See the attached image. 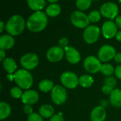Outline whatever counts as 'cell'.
I'll return each mask as SVG.
<instances>
[{
  "mask_svg": "<svg viewBox=\"0 0 121 121\" xmlns=\"http://www.w3.org/2000/svg\"><path fill=\"white\" fill-rule=\"evenodd\" d=\"M48 16L42 11H35L32 14L26 21L27 29L33 33L43 31L48 25Z\"/></svg>",
  "mask_w": 121,
  "mask_h": 121,
  "instance_id": "cell-1",
  "label": "cell"
},
{
  "mask_svg": "<svg viewBox=\"0 0 121 121\" xmlns=\"http://www.w3.org/2000/svg\"><path fill=\"white\" fill-rule=\"evenodd\" d=\"M26 23L22 16L16 14L9 18L6 24V31L12 36L20 35L24 30Z\"/></svg>",
  "mask_w": 121,
  "mask_h": 121,
  "instance_id": "cell-2",
  "label": "cell"
},
{
  "mask_svg": "<svg viewBox=\"0 0 121 121\" xmlns=\"http://www.w3.org/2000/svg\"><path fill=\"white\" fill-rule=\"evenodd\" d=\"M13 81L21 89L29 90L33 84V77L29 71L24 68L18 69L13 73Z\"/></svg>",
  "mask_w": 121,
  "mask_h": 121,
  "instance_id": "cell-3",
  "label": "cell"
},
{
  "mask_svg": "<svg viewBox=\"0 0 121 121\" xmlns=\"http://www.w3.org/2000/svg\"><path fill=\"white\" fill-rule=\"evenodd\" d=\"M70 20L72 24L75 27L79 29H86L90 24L88 16L79 10L74 11L72 13Z\"/></svg>",
  "mask_w": 121,
  "mask_h": 121,
  "instance_id": "cell-4",
  "label": "cell"
},
{
  "mask_svg": "<svg viewBox=\"0 0 121 121\" xmlns=\"http://www.w3.org/2000/svg\"><path fill=\"white\" fill-rule=\"evenodd\" d=\"M21 66L27 71L35 69L39 63V58L37 54L30 52L24 54L20 59Z\"/></svg>",
  "mask_w": 121,
  "mask_h": 121,
  "instance_id": "cell-5",
  "label": "cell"
},
{
  "mask_svg": "<svg viewBox=\"0 0 121 121\" xmlns=\"http://www.w3.org/2000/svg\"><path fill=\"white\" fill-rule=\"evenodd\" d=\"M79 77L76 73L72 71H65L62 73L60 76V81L62 85L69 89L76 88L79 84Z\"/></svg>",
  "mask_w": 121,
  "mask_h": 121,
  "instance_id": "cell-6",
  "label": "cell"
},
{
  "mask_svg": "<svg viewBox=\"0 0 121 121\" xmlns=\"http://www.w3.org/2000/svg\"><path fill=\"white\" fill-rule=\"evenodd\" d=\"M67 99V92L63 86L56 85L51 91V100L52 101L57 105L64 104Z\"/></svg>",
  "mask_w": 121,
  "mask_h": 121,
  "instance_id": "cell-7",
  "label": "cell"
},
{
  "mask_svg": "<svg viewBox=\"0 0 121 121\" xmlns=\"http://www.w3.org/2000/svg\"><path fill=\"white\" fill-rule=\"evenodd\" d=\"M102 62L99 59L98 57L94 56H89L84 61V68L89 73H96L101 71L102 67Z\"/></svg>",
  "mask_w": 121,
  "mask_h": 121,
  "instance_id": "cell-8",
  "label": "cell"
},
{
  "mask_svg": "<svg viewBox=\"0 0 121 121\" xmlns=\"http://www.w3.org/2000/svg\"><path fill=\"white\" fill-rule=\"evenodd\" d=\"M99 11L104 17L112 21L118 16L119 8L118 6L113 2H106L101 5Z\"/></svg>",
  "mask_w": 121,
  "mask_h": 121,
  "instance_id": "cell-9",
  "label": "cell"
},
{
  "mask_svg": "<svg viewBox=\"0 0 121 121\" xmlns=\"http://www.w3.org/2000/svg\"><path fill=\"white\" fill-rule=\"evenodd\" d=\"M101 29L94 25L88 26L83 32V39L88 44H93L96 43L100 36Z\"/></svg>",
  "mask_w": 121,
  "mask_h": 121,
  "instance_id": "cell-10",
  "label": "cell"
},
{
  "mask_svg": "<svg viewBox=\"0 0 121 121\" xmlns=\"http://www.w3.org/2000/svg\"><path fill=\"white\" fill-rule=\"evenodd\" d=\"M116 54V49L111 45L106 44L102 46L98 52V58L103 63H107L113 59Z\"/></svg>",
  "mask_w": 121,
  "mask_h": 121,
  "instance_id": "cell-11",
  "label": "cell"
},
{
  "mask_svg": "<svg viewBox=\"0 0 121 121\" xmlns=\"http://www.w3.org/2000/svg\"><path fill=\"white\" fill-rule=\"evenodd\" d=\"M65 56V49L60 46H52L46 52L47 59L52 63L60 61Z\"/></svg>",
  "mask_w": 121,
  "mask_h": 121,
  "instance_id": "cell-12",
  "label": "cell"
},
{
  "mask_svg": "<svg viewBox=\"0 0 121 121\" xmlns=\"http://www.w3.org/2000/svg\"><path fill=\"white\" fill-rule=\"evenodd\" d=\"M118 26H116V23L111 20L105 21L101 28L102 34L104 38L107 39H111L113 37H116L118 33Z\"/></svg>",
  "mask_w": 121,
  "mask_h": 121,
  "instance_id": "cell-13",
  "label": "cell"
},
{
  "mask_svg": "<svg viewBox=\"0 0 121 121\" xmlns=\"http://www.w3.org/2000/svg\"><path fill=\"white\" fill-rule=\"evenodd\" d=\"M65 56L67 61L71 64H77L81 60L80 53L72 46H67L65 48Z\"/></svg>",
  "mask_w": 121,
  "mask_h": 121,
  "instance_id": "cell-14",
  "label": "cell"
},
{
  "mask_svg": "<svg viewBox=\"0 0 121 121\" xmlns=\"http://www.w3.org/2000/svg\"><path fill=\"white\" fill-rule=\"evenodd\" d=\"M21 99L24 105L33 106L38 101L39 94L36 91L29 89L23 92Z\"/></svg>",
  "mask_w": 121,
  "mask_h": 121,
  "instance_id": "cell-15",
  "label": "cell"
},
{
  "mask_svg": "<svg viewBox=\"0 0 121 121\" xmlns=\"http://www.w3.org/2000/svg\"><path fill=\"white\" fill-rule=\"evenodd\" d=\"M106 111L105 108L99 106L95 107L91 112L90 118L91 121H104L106 118Z\"/></svg>",
  "mask_w": 121,
  "mask_h": 121,
  "instance_id": "cell-16",
  "label": "cell"
},
{
  "mask_svg": "<svg viewBox=\"0 0 121 121\" xmlns=\"http://www.w3.org/2000/svg\"><path fill=\"white\" fill-rule=\"evenodd\" d=\"M15 39L13 36L9 34H3L0 36V49L9 50L13 47Z\"/></svg>",
  "mask_w": 121,
  "mask_h": 121,
  "instance_id": "cell-17",
  "label": "cell"
},
{
  "mask_svg": "<svg viewBox=\"0 0 121 121\" xmlns=\"http://www.w3.org/2000/svg\"><path fill=\"white\" fill-rule=\"evenodd\" d=\"M2 66L4 71H6L8 74H13L17 71V63L12 58H6L2 62Z\"/></svg>",
  "mask_w": 121,
  "mask_h": 121,
  "instance_id": "cell-18",
  "label": "cell"
},
{
  "mask_svg": "<svg viewBox=\"0 0 121 121\" xmlns=\"http://www.w3.org/2000/svg\"><path fill=\"white\" fill-rule=\"evenodd\" d=\"M39 114L44 118H51L55 115V109L50 104H45L41 106L38 110Z\"/></svg>",
  "mask_w": 121,
  "mask_h": 121,
  "instance_id": "cell-19",
  "label": "cell"
},
{
  "mask_svg": "<svg viewBox=\"0 0 121 121\" xmlns=\"http://www.w3.org/2000/svg\"><path fill=\"white\" fill-rule=\"evenodd\" d=\"M110 103L116 107L120 108L121 107V89L114 88L111 94L110 95Z\"/></svg>",
  "mask_w": 121,
  "mask_h": 121,
  "instance_id": "cell-20",
  "label": "cell"
},
{
  "mask_svg": "<svg viewBox=\"0 0 121 121\" xmlns=\"http://www.w3.org/2000/svg\"><path fill=\"white\" fill-rule=\"evenodd\" d=\"M27 4L28 7L35 11H41L45 6V0H27Z\"/></svg>",
  "mask_w": 121,
  "mask_h": 121,
  "instance_id": "cell-21",
  "label": "cell"
},
{
  "mask_svg": "<svg viewBox=\"0 0 121 121\" xmlns=\"http://www.w3.org/2000/svg\"><path fill=\"white\" fill-rule=\"evenodd\" d=\"M79 85L82 88H88L93 86V84L94 83V79L91 75L84 74L79 77Z\"/></svg>",
  "mask_w": 121,
  "mask_h": 121,
  "instance_id": "cell-22",
  "label": "cell"
},
{
  "mask_svg": "<svg viewBox=\"0 0 121 121\" xmlns=\"http://www.w3.org/2000/svg\"><path fill=\"white\" fill-rule=\"evenodd\" d=\"M11 113V108L10 105L6 102L0 103V119L1 121H4L6 119Z\"/></svg>",
  "mask_w": 121,
  "mask_h": 121,
  "instance_id": "cell-23",
  "label": "cell"
},
{
  "mask_svg": "<svg viewBox=\"0 0 121 121\" xmlns=\"http://www.w3.org/2000/svg\"><path fill=\"white\" fill-rule=\"evenodd\" d=\"M45 13L48 16L56 17L61 13V7L57 4H51L47 7Z\"/></svg>",
  "mask_w": 121,
  "mask_h": 121,
  "instance_id": "cell-24",
  "label": "cell"
},
{
  "mask_svg": "<svg viewBox=\"0 0 121 121\" xmlns=\"http://www.w3.org/2000/svg\"><path fill=\"white\" fill-rule=\"evenodd\" d=\"M54 83L49 79H43L38 84V88L43 93H48L54 88Z\"/></svg>",
  "mask_w": 121,
  "mask_h": 121,
  "instance_id": "cell-25",
  "label": "cell"
},
{
  "mask_svg": "<svg viewBox=\"0 0 121 121\" xmlns=\"http://www.w3.org/2000/svg\"><path fill=\"white\" fill-rule=\"evenodd\" d=\"M101 72L105 76H111L113 74V73H115V68L111 63H104L102 65Z\"/></svg>",
  "mask_w": 121,
  "mask_h": 121,
  "instance_id": "cell-26",
  "label": "cell"
},
{
  "mask_svg": "<svg viewBox=\"0 0 121 121\" xmlns=\"http://www.w3.org/2000/svg\"><path fill=\"white\" fill-rule=\"evenodd\" d=\"M92 0H77L76 6L79 11H85L89 9L91 5Z\"/></svg>",
  "mask_w": 121,
  "mask_h": 121,
  "instance_id": "cell-27",
  "label": "cell"
},
{
  "mask_svg": "<svg viewBox=\"0 0 121 121\" xmlns=\"http://www.w3.org/2000/svg\"><path fill=\"white\" fill-rule=\"evenodd\" d=\"M23 93V92L22 89L18 86H14L10 90V95L14 99L21 98Z\"/></svg>",
  "mask_w": 121,
  "mask_h": 121,
  "instance_id": "cell-28",
  "label": "cell"
},
{
  "mask_svg": "<svg viewBox=\"0 0 121 121\" xmlns=\"http://www.w3.org/2000/svg\"><path fill=\"white\" fill-rule=\"evenodd\" d=\"M88 17H89V19L90 22L96 23V22H99L101 20V14L100 11H98L96 10H94V11H91L89 14Z\"/></svg>",
  "mask_w": 121,
  "mask_h": 121,
  "instance_id": "cell-29",
  "label": "cell"
},
{
  "mask_svg": "<svg viewBox=\"0 0 121 121\" xmlns=\"http://www.w3.org/2000/svg\"><path fill=\"white\" fill-rule=\"evenodd\" d=\"M104 85H108L113 88L117 86V81L116 79L113 76H108L104 80Z\"/></svg>",
  "mask_w": 121,
  "mask_h": 121,
  "instance_id": "cell-30",
  "label": "cell"
},
{
  "mask_svg": "<svg viewBox=\"0 0 121 121\" xmlns=\"http://www.w3.org/2000/svg\"><path fill=\"white\" fill-rule=\"evenodd\" d=\"M27 121H44L43 118L39 114L36 113H33L30 116H28Z\"/></svg>",
  "mask_w": 121,
  "mask_h": 121,
  "instance_id": "cell-31",
  "label": "cell"
},
{
  "mask_svg": "<svg viewBox=\"0 0 121 121\" xmlns=\"http://www.w3.org/2000/svg\"><path fill=\"white\" fill-rule=\"evenodd\" d=\"M58 45H59V46H60L61 48H62L65 49L66 47L69 46H68V45H69V40H68V39L66 38V37L61 38V39L59 40V41H58Z\"/></svg>",
  "mask_w": 121,
  "mask_h": 121,
  "instance_id": "cell-32",
  "label": "cell"
},
{
  "mask_svg": "<svg viewBox=\"0 0 121 121\" xmlns=\"http://www.w3.org/2000/svg\"><path fill=\"white\" fill-rule=\"evenodd\" d=\"M113 90H114V88L113 87H111L110 86H108V85H104L102 87V92L105 95H109L110 96Z\"/></svg>",
  "mask_w": 121,
  "mask_h": 121,
  "instance_id": "cell-33",
  "label": "cell"
},
{
  "mask_svg": "<svg viewBox=\"0 0 121 121\" xmlns=\"http://www.w3.org/2000/svg\"><path fill=\"white\" fill-rule=\"evenodd\" d=\"M23 111H24V113H25L26 115H28V116H30V114L33 113V108H32L31 106H29V105H24Z\"/></svg>",
  "mask_w": 121,
  "mask_h": 121,
  "instance_id": "cell-34",
  "label": "cell"
},
{
  "mask_svg": "<svg viewBox=\"0 0 121 121\" xmlns=\"http://www.w3.org/2000/svg\"><path fill=\"white\" fill-rule=\"evenodd\" d=\"M50 121H65V118H63L62 116H60L59 114L57 115H54L50 119Z\"/></svg>",
  "mask_w": 121,
  "mask_h": 121,
  "instance_id": "cell-35",
  "label": "cell"
},
{
  "mask_svg": "<svg viewBox=\"0 0 121 121\" xmlns=\"http://www.w3.org/2000/svg\"><path fill=\"white\" fill-rule=\"evenodd\" d=\"M114 73L118 79L121 80V65H118L115 68V73Z\"/></svg>",
  "mask_w": 121,
  "mask_h": 121,
  "instance_id": "cell-36",
  "label": "cell"
},
{
  "mask_svg": "<svg viewBox=\"0 0 121 121\" xmlns=\"http://www.w3.org/2000/svg\"><path fill=\"white\" fill-rule=\"evenodd\" d=\"M114 60L116 63H120V65H121V53H116L114 57Z\"/></svg>",
  "mask_w": 121,
  "mask_h": 121,
  "instance_id": "cell-37",
  "label": "cell"
},
{
  "mask_svg": "<svg viewBox=\"0 0 121 121\" xmlns=\"http://www.w3.org/2000/svg\"><path fill=\"white\" fill-rule=\"evenodd\" d=\"M6 59V51L4 50L0 49V61H4Z\"/></svg>",
  "mask_w": 121,
  "mask_h": 121,
  "instance_id": "cell-38",
  "label": "cell"
},
{
  "mask_svg": "<svg viewBox=\"0 0 121 121\" xmlns=\"http://www.w3.org/2000/svg\"><path fill=\"white\" fill-rule=\"evenodd\" d=\"M116 26H118V29H121V16H118L116 18V21H115Z\"/></svg>",
  "mask_w": 121,
  "mask_h": 121,
  "instance_id": "cell-39",
  "label": "cell"
},
{
  "mask_svg": "<svg viewBox=\"0 0 121 121\" xmlns=\"http://www.w3.org/2000/svg\"><path fill=\"white\" fill-rule=\"evenodd\" d=\"M6 29V25L4 24V21H1V23H0V33H2L3 31Z\"/></svg>",
  "mask_w": 121,
  "mask_h": 121,
  "instance_id": "cell-40",
  "label": "cell"
},
{
  "mask_svg": "<svg viewBox=\"0 0 121 121\" xmlns=\"http://www.w3.org/2000/svg\"><path fill=\"white\" fill-rule=\"evenodd\" d=\"M116 39L117 41H121V31H118V33H117V34L116 36Z\"/></svg>",
  "mask_w": 121,
  "mask_h": 121,
  "instance_id": "cell-41",
  "label": "cell"
},
{
  "mask_svg": "<svg viewBox=\"0 0 121 121\" xmlns=\"http://www.w3.org/2000/svg\"><path fill=\"white\" fill-rule=\"evenodd\" d=\"M107 106H108V102H107L106 101L103 100V101H101V106H102V107L105 108V107H106Z\"/></svg>",
  "mask_w": 121,
  "mask_h": 121,
  "instance_id": "cell-42",
  "label": "cell"
},
{
  "mask_svg": "<svg viewBox=\"0 0 121 121\" xmlns=\"http://www.w3.org/2000/svg\"><path fill=\"white\" fill-rule=\"evenodd\" d=\"M7 79L9 81H13V74H7Z\"/></svg>",
  "mask_w": 121,
  "mask_h": 121,
  "instance_id": "cell-43",
  "label": "cell"
},
{
  "mask_svg": "<svg viewBox=\"0 0 121 121\" xmlns=\"http://www.w3.org/2000/svg\"><path fill=\"white\" fill-rule=\"evenodd\" d=\"M50 3H51V4H55L56 2H57L59 0H48Z\"/></svg>",
  "mask_w": 121,
  "mask_h": 121,
  "instance_id": "cell-44",
  "label": "cell"
},
{
  "mask_svg": "<svg viewBox=\"0 0 121 121\" xmlns=\"http://www.w3.org/2000/svg\"><path fill=\"white\" fill-rule=\"evenodd\" d=\"M118 1H119V3H120V4H121V0H118Z\"/></svg>",
  "mask_w": 121,
  "mask_h": 121,
  "instance_id": "cell-45",
  "label": "cell"
},
{
  "mask_svg": "<svg viewBox=\"0 0 121 121\" xmlns=\"http://www.w3.org/2000/svg\"><path fill=\"white\" fill-rule=\"evenodd\" d=\"M92 1H97V0H92Z\"/></svg>",
  "mask_w": 121,
  "mask_h": 121,
  "instance_id": "cell-46",
  "label": "cell"
}]
</instances>
